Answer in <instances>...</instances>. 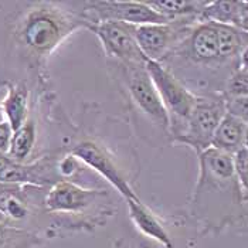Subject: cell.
<instances>
[{
	"instance_id": "cell-1",
	"label": "cell",
	"mask_w": 248,
	"mask_h": 248,
	"mask_svg": "<svg viewBox=\"0 0 248 248\" xmlns=\"http://www.w3.org/2000/svg\"><path fill=\"white\" fill-rule=\"evenodd\" d=\"M226 101L214 98H196L194 108L185 122L183 132L177 139L194 148L199 153L211 146V139L220 121L226 115Z\"/></svg>"
},
{
	"instance_id": "cell-12",
	"label": "cell",
	"mask_w": 248,
	"mask_h": 248,
	"mask_svg": "<svg viewBox=\"0 0 248 248\" xmlns=\"http://www.w3.org/2000/svg\"><path fill=\"white\" fill-rule=\"evenodd\" d=\"M126 204L131 220L142 234L157 241L165 248H174L172 237L163 227L160 220L139 199H126Z\"/></svg>"
},
{
	"instance_id": "cell-6",
	"label": "cell",
	"mask_w": 248,
	"mask_h": 248,
	"mask_svg": "<svg viewBox=\"0 0 248 248\" xmlns=\"http://www.w3.org/2000/svg\"><path fill=\"white\" fill-rule=\"evenodd\" d=\"M71 153L76 159L82 160L85 165L104 176L125 199H139L115 165L112 157L98 143L93 140H82L73 148Z\"/></svg>"
},
{
	"instance_id": "cell-14",
	"label": "cell",
	"mask_w": 248,
	"mask_h": 248,
	"mask_svg": "<svg viewBox=\"0 0 248 248\" xmlns=\"http://www.w3.org/2000/svg\"><path fill=\"white\" fill-rule=\"evenodd\" d=\"M29 91L24 85H17L9 91V95L3 101L1 111L7 118V124L12 131L16 132L27 119Z\"/></svg>"
},
{
	"instance_id": "cell-25",
	"label": "cell",
	"mask_w": 248,
	"mask_h": 248,
	"mask_svg": "<svg viewBox=\"0 0 248 248\" xmlns=\"http://www.w3.org/2000/svg\"><path fill=\"white\" fill-rule=\"evenodd\" d=\"M0 122H3V111H1V105H0Z\"/></svg>"
},
{
	"instance_id": "cell-11",
	"label": "cell",
	"mask_w": 248,
	"mask_h": 248,
	"mask_svg": "<svg viewBox=\"0 0 248 248\" xmlns=\"http://www.w3.org/2000/svg\"><path fill=\"white\" fill-rule=\"evenodd\" d=\"M244 146H247V121L226 112L213 135L210 148L234 155Z\"/></svg>"
},
{
	"instance_id": "cell-20",
	"label": "cell",
	"mask_w": 248,
	"mask_h": 248,
	"mask_svg": "<svg viewBox=\"0 0 248 248\" xmlns=\"http://www.w3.org/2000/svg\"><path fill=\"white\" fill-rule=\"evenodd\" d=\"M247 67H243V70H238L229 81V96L231 98H240L247 96Z\"/></svg>"
},
{
	"instance_id": "cell-19",
	"label": "cell",
	"mask_w": 248,
	"mask_h": 248,
	"mask_svg": "<svg viewBox=\"0 0 248 248\" xmlns=\"http://www.w3.org/2000/svg\"><path fill=\"white\" fill-rule=\"evenodd\" d=\"M232 166H234V173L235 177L241 186L243 191L247 194L248 186V148L244 146L238 152L232 155Z\"/></svg>"
},
{
	"instance_id": "cell-16",
	"label": "cell",
	"mask_w": 248,
	"mask_h": 248,
	"mask_svg": "<svg viewBox=\"0 0 248 248\" xmlns=\"http://www.w3.org/2000/svg\"><path fill=\"white\" fill-rule=\"evenodd\" d=\"M216 24V23H214ZM220 60L234 57L247 50V31L232 26L216 24Z\"/></svg>"
},
{
	"instance_id": "cell-3",
	"label": "cell",
	"mask_w": 248,
	"mask_h": 248,
	"mask_svg": "<svg viewBox=\"0 0 248 248\" xmlns=\"http://www.w3.org/2000/svg\"><path fill=\"white\" fill-rule=\"evenodd\" d=\"M145 70L166 111L172 112L179 121L185 124L194 108L197 96H194L187 88H185L183 84L159 62L148 60L145 64Z\"/></svg>"
},
{
	"instance_id": "cell-23",
	"label": "cell",
	"mask_w": 248,
	"mask_h": 248,
	"mask_svg": "<svg viewBox=\"0 0 248 248\" xmlns=\"http://www.w3.org/2000/svg\"><path fill=\"white\" fill-rule=\"evenodd\" d=\"M13 160L7 156V155H4V153H0V176L3 174V172L7 169V166L12 163Z\"/></svg>"
},
{
	"instance_id": "cell-10",
	"label": "cell",
	"mask_w": 248,
	"mask_h": 248,
	"mask_svg": "<svg viewBox=\"0 0 248 248\" xmlns=\"http://www.w3.org/2000/svg\"><path fill=\"white\" fill-rule=\"evenodd\" d=\"M199 19L203 23L226 24L247 31L248 3L235 0L209 1L203 12L199 15Z\"/></svg>"
},
{
	"instance_id": "cell-24",
	"label": "cell",
	"mask_w": 248,
	"mask_h": 248,
	"mask_svg": "<svg viewBox=\"0 0 248 248\" xmlns=\"http://www.w3.org/2000/svg\"><path fill=\"white\" fill-rule=\"evenodd\" d=\"M1 226H10V224H9V220L6 218V216L0 211V227Z\"/></svg>"
},
{
	"instance_id": "cell-17",
	"label": "cell",
	"mask_w": 248,
	"mask_h": 248,
	"mask_svg": "<svg viewBox=\"0 0 248 248\" xmlns=\"http://www.w3.org/2000/svg\"><path fill=\"white\" fill-rule=\"evenodd\" d=\"M155 12L168 17L176 19L177 16H197L203 12L209 1L200 0H160V1H146Z\"/></svg>"
},
{
	"instance_id": "cell-8",
	"label": "cell",
	"mask_w": 248,
	"mask_h": 248,
	"mask_svg": "<svg viewBox=\"0 0 248 248\" xmlns=\"http://www.w3.org/2000/svg\"><path fill=\"white\" fill-rule=\"evenodd\" d=\"M182 24L168 23V24H143L135 27V38L142 54L151 61L159 62L168 50L177 41L179 36L185 33Z\"/></svg>"
},
{
	"instance_id": "cell-18",
	"label": "cell",
	"mask_w": 248,
	"mask_h": 248,
	"mask_svg": "<svg viewBox=\"0 0 248 248\" xmlns=\"http://www.w3.org/2000/svg\"><path fill=\"white\" fill-rule=\"evenodd\" d=\"M43 244V240L20 227L1 226L0 227V248H36Z\"/></svg>"
},
{
	"instance_id": "cell-26",
	"label": "cell",
	"mask_w": 248,
	"mask_h": 248,
	"mask_svg": "<svg viewBox=\"0 0 248 248\" xmlns=\"http://www.w3.org/2000/svg\"><path fill=\"white\" fill-rule=\"evenodd\" d=\"M118 248H124V247H118Z\"/></svg>"
},
{
	"instance_id": "cell-9",
	"label": "cell",
	"mask_w": 248,
	"mask_h": 248,
	"mask_svg": "<svg viewBox=\"0 0 248 248\" xmlns=\"http://www.w3.org/2000/svg\"><path fill=\"white\" fill-rule=\"evenodd\" d=\"M102 191L87 190L71 182L61 180L56 183L46 196V209L51 213H79L91 207Z\"/></svg>"
},
{
	"instance_id": "cell-5",
	"label": "cell",
	"mask_w": 248,
	"mask_h": 248,
	"mask_svg": "<svg viewBox=\"0 0 248 248\" xmlns=\"http://www.w3.org/2000/svg\"><path fill=\"white\" fill-rule=\"evenodd\" d=\"M65 21L50 10H36L27 16L21 27V40L37 53H48L67 34Z\"/></svg>"
},
{
	"instance_id": "cell-21",
	"label": "cell",
	"mask_w": 248,
	"mask_h": 248,
	"mask_svg": "<svg viewBox=\"0 0 248 248\" xmlns=\"http://www.w3.org/2000/svg\"><path fill=\"white\" fill-rule=\"evenodd\" d=\"M12 136H13V131H12L10 125L6 121L0 122V153L6 155L9 152Z\"/></svg>"
},
{
	"instance_id": "cell-7",
	"label": "cell",
	"mask_w": 248,
	"mask_h": 248,
	"mask_svg": "<svg viewBox=\"0 0 248 248\" xmlns=\"http://www.w3.org/2000/svg\"><path fill=\"white\" fill-rule=\"evenodd\" d=\"M128 88L138 107L153 119L157 125L168 129L170 126V115L166 111L160 96L143 67H129Z\"/></svg>"
},
{
	"instance_id": "cell-4",
	"label": "cell",
	"mask_w": 248,
	"mask_h": 248,
	"mask_svg": "<svg viewBox=\"0 0 248 248\" xmlns=\"http://www.w3.org/2000/svg\"><path fill=\"white\" fill-rule=\"evenodd\" d=\"M87 4L90 6V9H87V13L93 15V23L121 21L132 26L172 23V20L155 12L146 1L104 0V1H91Z\"/></svg>"
},
{
	"instance_id": "cell-13",
	"label": "cell",
	"mask_w": 248,
	"mask_h": 248,
	"mask_svg": "<svg viewBox=\"0 0 248 248\" xmlns=\"http://www.w3.org/2000/svg\"><path fill=\"white\" fill-rule=\"evenodd\" d=\"M190 54L194 61L211 62L220 60L218 40L214 23H202L190 37Z\"/></svg>"
},
{
	"instance_id": "cell-15",
	"label": "cell",
	"mask_w": 248,
	"mask_h": 248,
	"mask_svg": "<svg viewBox=\"0 0 248 248\" xmlns=\"http://www.w3.org/2000/svg\"><path fill=\"white\" fill-rule=\"evenodd\" d=\"M34 143H36V122L33 118H29L16 132H13L10 148H9V157L17 163H24V160L33 152Z\"/></svg>"
},
{
	"instance_id": "cell-22",
	"label": "cell",
	"mask_w": 248,
	"mask_h": 248,
	"mask_svg": "<svg viewBox=\"0 0 248 248\" xmlns=\"http://www.w3.org/2000/svg\"><path fill=\"white\" fill-rule=\"evenodd\" d=\"M58 168H60V172L62 173L64 176H71V174L74 173V170L77 169L76 157H74V156L64 157V159L60 162Z\"/></svg>"
},
{
	"instance_id": "cell-2",
	"label": "cell",
	"mask_w": 248,
	"mask_h": 248,
	"mask_svg": "<svg viewBox=\"0 0 248 248\" xmlns=\"http://www.w3.org/2000/svg\"><path fill=\"white\" fill-rule=\"evenodd\" d=\"M87 27L95 33L102 43L108 56L122 60L128 67H143L148 61L138 47L135 38V27L121 21L87 23Z\"/></svg>"
}]
</instances>
